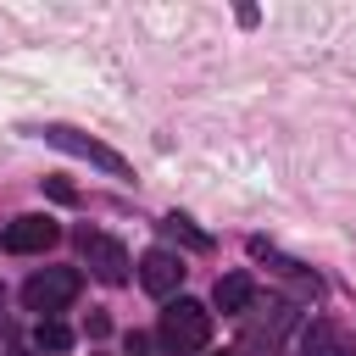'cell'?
Wrapping results in <instances>:
<instances>
[{"mask_svg": "<svg viewBox=\"0 0 356 356\" xmlns=\"http://www.w3.org/2000/svg\"><path fill=\"white\" fill-rule=\"evenodd\" d=\"M222 356H228V350H222Z\"/></svg>", "mask_w": 356, "mask_h": 356, "instance_id": "12", "label": "cell"}, {"mask_svg": "<svg viewBox=\"0 0 356 356\" xmlns=\"http://www.w3.org/2000/svg\"><path fill=\"white\" fill-rule=\"evenodd\" d=\"M78 289H83V273H78V267H44V273H33V278L22 284V306L39 312V317H50V312L72 306Z\"/></svg>", "mask_w": 356, "mask_h": 356, "instance_id": "2", "label": "cell"}, {"mask_svg": "<svg viewBox=\"0 0 356 356\" xmlns=\"http://www.w3.org/2000/svg\"><path fill=\"white\" fill-rule=\"evenodd\" d=\"M211 300H217V312L245 317V312H250V300H256V278H250V273H228V278H217Z\"/></svg>", "mask_w": 356, "mask_h": 356, "instance_id": "8", "label": "cell"}, {"mask_svg": "<svg viewBox=\"0 0 356 356\" xmlns=\"http://www.w3.org/2000/svg\"><path fill=\"white\" fill-rule=\"evenodd\" d=\"M156 339H161V350H167V356H195V350H206V345H211V312H206L200 300H184V295H178V300L161 312Z\"/></svg>", "mask_w": 356, "mask_h": 356, "instance_id": "1", "label": "cell"}, {"mask_svg": "<svg viewBox=\"0 0 356 356\" xmlns=\"http://www.w3.org/2000/svg\"><path fill=\"white\" fill-rule=\"evenodd\" d=\"M300 350H306V356H356V339H350L339 323L317 317V323L300 334Z\"/></svg>", "mask_w": 356, "mask_h": 356, "instance_id": "7", "label": "cell"}, {"mask_svg": "<svg viewBox=\"0 0 356 356\" xmlns=\"http://www.w3.org/2000/svg\"><path fill=\"white\" fill-rule=\"evenodd\" d=\"M44 189H50L61 206H72V200H78V189H72V184H61V178H44Z\"/></svg>", "mask_w": 356, "mask_h": 356, "instance_id": "11", "label": "cell"}, {"mask_svg": "<svg viewBox=\"0 0 356 356\" xmlns=\"http://www.w3.org/2000/svg\"><path fill=\"white\" fill-rule=\"evenodd\" d=\"M33 345L56 356V350H67V345H72V328H67V323H56V317H39V328H33Z\"/></svg>", "mask_w": 356, "mask_h": 356, "instance_id": "9", "label": "cell"}, {"mask_svg": "<svg viewBox=\"0 0 356 356\" xmlns=\"http://www.w3.org/2000/svg\"><path fill=\"white\" fill-rule=\"evenodd\" d=\"M78 250H83V261L95 267L100 284H122V278H128V250H122L117 239H106V234H95V228H78Z\"/></svg>", "mask_w": 356, "mask_h": 356, "instance_id": "4", "label": "cell"}, {"mask_svg": "<svg viewBox=\"0 0 356 356\" xmlns=\"http://www.w3.org/2000/svg\"><path fill=\"white\" fill-rule=\"evenodd\" d=\"M139 284H145L150 295H172V289L184 284V261H178L172 250H145V256H139Z\"/></svg>", "mask_w": 356, "mask_h": 356, "instance_id": "6", "label": "cell"}, {"mask_svg": "<svg viewBox=\"0 0 356 356\" xmlns=\"http://www.w3.org/2000/svg\"><path fill=\"white\" fill-rule=\"evenodd\" d=\"M61 239V228L50 222V217H17L6 234H0V245L11 250V256H33V250H50Z\"/></svg>", "mask_w": 356, "mask_h": 356, "instance_id": "5", "label": "cell"}, {"mask_svg": "<svg viewBox=\"0 0 356 356\" xmlns=\"http://www.w3.org/2000/svg\"><path fill=\"white\" fill-rule=\"evenodd\" d=\"M161 228H167V234H172V239H178V245H189V250H200V256H206V250H211V234H200V228H195V222H189V217H167V222H161Z\"/></svg>", "mask_w": 356, "mask_h": 356, "instance_id": "10", "label": "cell"}, {"mask_svg": "<svg viewBox=\"0 0 356 356\" xmlns=\"http://www.w3.org/2000/svg\"><path fill=\"white\" fill-rule=\"evenodd\" d=\"M44 145H56V150H67V156H78V161H89V167H106V172H117V178H128L134 167L111 150V145H100V139H89V134H78V128H67V122H44V128H33Z\"/></svg>", "mask_w": 356, "mask_h": 356, "instance_id": "3", "label": "cell"}]
</instances>
